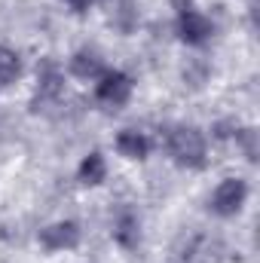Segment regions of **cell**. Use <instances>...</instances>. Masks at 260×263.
<instances>
[{
    "label": "cell",
    "instance_id": "1",
    "mask_svg": "<svg viewBox=\"0 0 260 263\" xmlns=\"http://www.w3.org/2000/svg\"><path fill=\"white\" fill-rule=\"evenodd\" d=\"M165 153L181 168H205L208 162V141L196 126H172L165 129Z\"/></svg>",
    "mask_w": 260,
    "mask_h": 263
},
{
    "label": "cell",
    "instance_id": "2",
    "mask_svg": "<svg viewBox=\"0 0 260 263\" xmlns=\"http://www.w3.org/2000/svg\"><path fill=\"white\" fill-rule=\"evenodd\" d=\"M132 92H135V83L126 70L107 67L104 77L95 80V101L104 104L107 110H123L132 101Z\"/></svg>",
    "mask_w": 260,
    "mask_h": 263
},
{
    "label": "cell",
    "instance_id": "13",
    "mask_svg": "<svg viewBox=\"0 0 260 263\" xmlns=\"http://www.w3.org/2000/svg\"><path fill=\"white\" fill-rule=\"evenodd\" d=\"M65 3L70 6V9H73V12H86V9H89L95 0H65Z\"/></svg>",
    "mask_w": 260,
    "mask_h": 263
},
{
    "label": "cell",
    "instance_id": "5",
    "mask_svg": "<svg viewBox=\"0 0 260 263\" xmlns=\"http://www.w3.org/2000/svg\"><path fill=\"white\" fill-rule=\"evenodd\" d=\"M80 239H83V230H80L77 220H59V223H49V227H43V230L37 233L40 248H46V251H52V254H59V251H73V248L80 245Z\"/></svg>",
    "mask_w": 260,
    "mask_h": 263
},
{
    "label": "cell",
    "instance_id": "7",
    "mask_svg": "<svg viewBox=\"0 0 260 263\" xmlns=\"http://www.w3.org/2000/svg\"><path fill=\"white\" fill-rule=\"evenodd\" d=\"M114 147H117L120 156H126V159H132V162H144V159L150 156V138H147L144 132H138V129H123L120 135H117Z\"/></svg>",
    "mask_w": 260,
    "mask_h": 263
},
{
    "label": "cell",
    "instance_id": "4",
    "mask_svg": "<svg viewBox=\"0 0 260 263\" xmlns=\"http://www.w3.org/2000/svg\"><path fill=\"white\" fill-rule=\"evenodd\" d=\"M248 202V184L242 178H224L214 193L208 199V208L217 214V217H233L242 211V205Z\"/></svg>",
    "mask_w": 260,
    "mask_h": 263
},
{
    "label": "cell",
    "instance_id": "3",
    "mask_svg": "<svg viewBox=\"0 0 260 263\" xmlns=\"http://www.w3.org/2000/svg\"><path fill=\"white\" fill-rule=\"evenodd\" d=\"M175 31H178V37H181L187 46H202V43L211 40L214 22H211L202 9H196L193 3H181L178 12H175Z\"/></svg>",
    "mask_w": 260,
    "mask_h": 263
},
{
    "label": "cell",
    "instance_id": "6",
    "mask_svg": "<svg viewBox=\"0 0 260 263\" xmlns=\"http://www.w3.org/2000/svg\"><path fill=\"white\" fill-rule=\"evenodd\" d=\"M67 67H70V73H73L77 80H89V83H95V80L104 77V70H107L104 59H101L98 52H92V49H77V52L70 55Z\"/></svg>",
    "mask_w": 260,
    "mask_h": 263
},
{
    "label": "cell",
    "instance_id": "8",
    "mask_svg": "<svg viewBox=\"0 0 260 263\" xmlns=\"http://www.w3.org/2000/svg\"><path fill=\"white\" fill-rule=\"evenodd\" d=\"M37 98H34V107L46 104V101H59V95L65 92V73L59 70V65L46 62L43 70H40V80H37Z\"/></svg>",
    "mask_w": 260,
    "mask_h": 263
},
{
    "label": "cell",
    "instance_id": "11",
    "mask_svg": "<svg viewBox=\"0 0 260 263\" xmlns=\"http://www.w3.org/2000/svg\"><path fill=\"white\" fill-rule=\"evenodd\" d=\"M22 77V55L9 46H0V86H9Z\"/></svg>",
    "mask_w": 260,
    "mask_h": 263
},
{
    "label": "cell",
    "instance_id": "10",
    "mask_svg": "<svg viewBox=\"0 0 260 263\" xmlns=\"http://www.w3.org/2000/svg\"><path fill=\"white\" fill-rule=\"evenodd\" d=\"M77 178H80L83 187H101L107 181V162H104V156L98 150H92L89 156H83V162L77 168Z\"/></svg>",
    "mask_w": 260,
    "mask_h": 263
},
{
    "label": "cell",
    "instance_id": "9",
    "mask_svg": "<svg viewBox=\"0 0 260 263\" xmlns=\"http://www.w3.org/2000/svg\"><path fill=\"white\" fill-rule=\"evenodd\" d=\"M114 239L120 248H135L138 239H141V217L132 211V208H123L114 220Z\"/></svg>",
    "mask_w": 260,
    "mask_h": 263
},
{
    "label": "cell",
    "instance_id": "12",
    "mask_svg": "<svg viewBox=\"0 0 260 263\" xmlns=\"http://www.w3.org/2000/svg\"><path fill=\"white\" fill-rule=\"evenodd\" d=\"M233 138H236V144L245 150V159L254 162V159H257V132L254 129H239V126H236Z\"/></svg>",
    "mask_w": 260,
    "mask_h": 263
}]
</instances>
